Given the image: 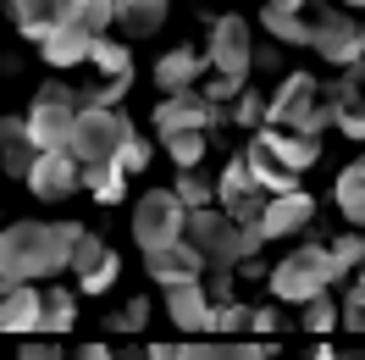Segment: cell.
Masks as SVG:
<instances>
[{
    "instance_id": "obj_29",
    "label": "cell",
    "mask_w": 365,
    "mask_h": 360,
    "mask_svg": "<svg viewBox=\"0 0 365 360\" xmlns=\"http://www.w3.org/2000/svg\"><path fill=\"white\" fill-rule=\"evenodd\" d=\"M260 28L272 34V39H282V45H310V17L304 11H260Z\"/></svg>"
},
{
    "instance_id": "obj_33",
    "label": "cell",
    "mask_w": 365,
    "mask_h": 360,
    "mask_svg": "<svg viewBox=\"0 0 365 360\" xmlns=\"http://www.w3.org/2000/svg\"><path fill=\"white\" fill-rule=\"evenodd\" d=\"M172 194H178L188 211H205V205H216V183L200 178V172H178V183H172Z\"/></svg>"
},
{
    "instance_id": "obj_14",
    "label": "cell",
    "mask_w": 365,
    "mask_h": 360,
    "mask_svg": "<svg viewBox=\"0 0 365 360\" xmlns=\"http://www.w3.org/2000/svg\"><path fill=\"white\" fill-rule=\"evenodd\" d=\"M23 183L39 194V200H72V194L83 189V161L72 156V150H45Z\"/></svg>"
},
{
    "instance_id": "obj_36",
    "label": "cell",
    "mask_w": 365,
    "mask_h": 360,
    "mask_svg": "<svg viewBox=\"0 0 365 360\" xmlns=\"http://www.w3.org/2000/svg\"><path fill=\"white\" fill-rule=\"evenodd\" d=\"M144 321H150V299H144V294H138V299H128V305L111 316V327H116V333H138Z\"/></svg>"
},
{
    "instance_id": "obj_40",
    "label": "cell",
    "mask_w": 365,
    "mask_h": 360,
    "mask_svg": "<svg viewBox=\"0 0 365 360\" xmlns=\"http://www.w3.org/2000/svg\"><path fill=\"white\" fill-rule=\"evenodd\" d=\"M343 6H349V11H354V6H365V0H343Z\"/></svg>"
},
{
    "instance_id": "obj_4",
    "label": "cell",
    "mask_w": 365,
    "mask_h": 360,
    "mask_svg": "<svg viewBox=\"0 0 365 360\" xmlns=\"http://www.w3.org/2000/svg\"><path fill=\"white\" fill-rule=\"evenodd\" d=\"M266 128L321 139L332 128V84H321L310 72H288L282 89L272 94V106H266Z\"/></svg>"
},
{
    "instance_id": "obj_11",
    "label": "cell",
    "mask_w": 365,
    "mask_h": 360,
    "mask_svg": "<svg viewBox=\"0 0 365 360\" xmlns=\"http://www.w3.org/2000/svg\"><path fill=\"white\" fill-rule=\"evenodd\" d=\"M216 205L227 211L238 227H260V216H266V205H272V194L255 183L250 161L232 156L227 166H222V183H216Z\"/></svg>"
},
{
    "instance_id": "obj_35",
    "label": "cell",
    "mask_w": 365,
    "mask_h": 360,
    "mask_svg": "<svg viewBox=\"0 0 365 360\" xmlns=\"http://www.w3.org/2000/svg\"><path fill=\"white\" fill-rule=\"evenodd\" d=\"M299 321H304L310 333H332V327H338V299H327V294H321V299H310Z\"/></svg>"
},
{
    "instance_id": "obj_21",
    "label": "cell",
    "mask_w": 365,
    "mask_h": 360,
    "mask_svg": "<svg viewBox=\"0 0 365 360\" xmlns=\"http://www.w3.org/2000/svg\"><path fill=\"white\" fill-rule=\"evenodd\" d=\"M200 72H210L200 50H166L155 61V84L166 94H182V89H200Z\"/></svg>"
},
{
    "instance_id": "obj_12",
    "label": "cell",
    "mask_w": 365,
    "mask_h": 360,
    "mask_svg": "<svg viewBox=\"0 0 365 360\" xmlns=\"http://www.w3.org/2000/svg\"><path fill=\"white\" fill-rule=\"evenodd\" d=\"M227 116L210 106L200 89H182V94H166L155 106V134L172 139V134H210V128H222Z\"/></svg>"
},
{
    "instance_id": "obj_8",
    "label": "cell",
    "mask_w": 365,
    "mask_h": 360,
    "mask_svg": "<svg viewBox=\"0 0 365 360\" xmlns=\"http://www.w3.org/2000/svg\"><path fill=\"white\" fill-rule=\"evenodd\" d=\"M182 233H188V205H182L172 189L138 194V205H133V239H138L144 255H150V249H166V244H182Z\"/></svg>"
},
{
    "instance_id": "obj_13",
    "label": "cell",
    "mask_w": 365,
    "mask_h": 360,
    "mask_svg": "<svg viewBox=\"0 0 365 360\" xmlns=\"http://www.w3.org/2000/svg\"><path fill=\"white\" fill-rule=\"evenodd\" d=\"M67 271H78V289H83V294H106V289L116 283V255L100 244L83 222H78V233H72V255H67Z\"/></svg>"
},
{
    "instance_id": "obj_31",
    "label": "cell",
    "mask_w": 365,
    "mask_h": 360,
    "mask_svg": "<svg viewBox=\"0 0 365 360\" xmlns=\"http://www.w3.org/2000/svg\"><path fill=\"white\" fill-rule=\"evenodd\" d=\"M266 106H272V100H266L260 89H250V84H244V94L227 106V122H232V128H250V134H255V128H266Z\"/></svg>"
},
{
    "instance_id": "obj_26",
    "label": "cell",
    "mask_w": 365,
    "mask_h": 360,
    "mask_svg": "<svg viewBox=\"0 0 365 360\" xmlns=\"http://www.w3.org/2000/svg\"><path fill=\"white\" fill-rule=\"evenodd\" d=\"M178 360H272V355L244 338H210V344H178Z\"/></svg>"
},
{
    "instance_id": "obj_15",
    "label": "cell",
    "mask_w": 365,
    "mask_h": 360,
    "mask_svg": "<svg viewBox=\"0 0 365 360\" xmlns=\"http://www.w3.org/2000/svg\"><path fill=\"white\" fill-rule=\"evenodd\" d=\"M144 271L155 277L160 289H182V283H205V255L188 244H166V249H150L144 255Z\"/></svg>"
},
{
    "instance_id": "obj_28",
    "label": "cell",
    "mask_w": 365,
    "mask_h": 360,
    "mask_svg": "<svg viewBox=\"0 0 365 360\" xmlns=\"http://www.w3.org/2000/svg\"><path fill=\"white\" fill-rule=\"evenodd\" d=\"M17 360H111V349H106V344H72V349H61V344H39V338H28Z\"/></svg>"
},
{
    "instance_id": "obj_38",
    "label": "cell",
    "mask_w": 365,
    "mask_h": 360,
    "mask_svg": "<svg viewBox=\"0 0 365 360\" xmlns=\"http://www.w3.org/2000/svg\"><path fill=\"white\" fill-rule=\"evenodd\" d=\"M0 294H17V283H11V271L0 266Z\"/></svg>"
},
{
    "instance_id": "obj_6",
    "label": "cell",
    "mask_w": 365,
    "mask_h": 360,
    "mask_svg": "<svg viewBox=\"0 0 365 360\" xmlns=\"http://www.w3.org/2000/svg\"><path fill=\"white\" fill-rule=\"evenodd\" d=\"M78 116H83V94L67 89L61 78H50V84H39L34 106H28V134L39 150H67Z\"/></svg>"
},
{
    "instance_id": "obj_37",
    "label": "cell",
    "mask_w": 365,
    "mask_h": 360,
    "mask_svg": "<svg viewBox=\"0 0 365 360\" xmlns=\"http://www.w3.org/2000/svg\"><path fill=\"white\" fill-rule=\"evenodd\" d=\"M272 11H304V0H266Z\"/></svg>"
},
{
    "instance_id": "obj_5",
    "label": "cell",
    "mask_w": 365,
    "mask_h": 360,
    "mask_svg": "<svg viewBox=\"0 0 365 360\" xmlns=\"http://www.w3.org/2000/svg\"><path fill=\"white\" fill-rule=\"evenodd\" d=\"M338 277L343 271H338V261H332V249L321 244V239H310L304 249H294V255L272 271V294L277 299H294V305H310V299H321Z\"/></svg>"
},
{
    "instance_id": "obj_22",
    "label": "cell",
    "mask_w": 365,
    "mask_h": 360,
    "mask_svg": "<svg viewBox=\"0 0 365 360\" xmlns=\"http://www.w3.org/2000/svg\"><path fill=\"white\" fill-rule=\"evenodd\" d=\"M89 50H94V39L78 23L56 28L50 39H39V56H45L50 67H89Z\"/></svg>"
},
{
    "instance_id": "obj_20",
    "label": "cell",
    "mask_w": 365,
    "mask_h": 360,
    "mask_svg": "<svg viewBox=\"0 0 365 360\" xmlns=\"http://www.w3.org/2000/svg\"><path fill=\"white\" fill-rule=\"evenodd\" d=\"M316 222V200L299 189V194H277L272 205H266V216H260V233L266 239H288V233H299V227Z\"/></svg>"
},
{
    "instance_id": "obj_7",
    "label": "cell",
    "mask_w": 365,
    "mask_h": 360,
    "mask_svg": "<svg viewBox=\"0 0 365 360\" xmlns=\"http://www.w3.org/2000/svg\"><path fill=\"white\" fill-rule=\"evenodd\" d=\"M316 56H327L332 67H354V61H365V23L354 17V11H343V6H316L310 11V45Z\"/></svg>"
},
{
    "instance_id": "obj_3",
    "label": "cell",
    "mask_w": 365,
    "mask_h": 360,
    "mask_svg": "<svg viewBox=\"0 0 365 360\" xmlns=\"http://www.w3.org/2000/svg\"><path fill=\"white\" fill-rule=\"evenodd\" d=\"M244 161H250L255 183L266 194H299L304 172L321 161V139H304V134H282V128H255L250 144H244Z\"/></svg>"
},
{
    "instance_id": "obj_9",
    "label": "cell",
    "mask_w": 365,
    "mask_h": 360,
    "mask_svg": "<svg viewBox=\"0 0 365 360\" xmlns=\"http://www.w3.org/2000/svg\"><path fill=\"white\" fill-rule=\"evenodd\" d=\"M205 67L216 78H232V84H250V67H255V39H250V23L244 17H216L205 34Z\"/></svg>"
},
{
    "instance_id": "obj_18",
    "label": "cell",
    "mask_w": 365,
    "mask_h": 360,
    "mask_svg": "<svg viewBox=\"0 0 365 360\" xmlns=\"http://www.w3.org/2000/svg\"><path fill=\"white\" fill-rule=\"evenodd\" d=\"M39 156H45V150H39L34 134H28V116H0V172L28 178Z\"/></svg>"
},
{
    "instance_id": "obj_17",
    "label": "cell",
    "mask_w": 365,
    "mask_h": 360,
    "mask_svg": "<svg viewBox=\"0 0 365 360\" xmlns=\"http://www.w3.org/2000/svg\"><path fill=\"white\" fill-rule=\"evenodd\" d=\"M332 122H338L349 139H365V61H354V67L332 84Z\"/></svg>"
},
{
    "instance_id": "obj_27",
    "label": "cell",
    "mask_w": 365,
    "mask_h": 360,
    "mask_svg": "<svg viewBox=\"0 0 365 360\" xmlns=\"http://www.w3.org/2000/svg\"><path fill=\"white\" fill-rule=\"evenodd\" d=\"M78 299L67 289H39V333H67Z\"/></svg>"
},
{
    "instance_id": "obj_32",
    "label": "cell",
    "mask_w": 365,
    "mask_h": 360,
    "mask_svg": "<svg viewBox=\"0 0 365 360\" xmlns=\"http://www.w3.org/2000/svg\"><path fill=\"white\" fill-rule=\"evenodd\" d=\"M160 144H166V156H172L178 172H200V161H205V134H172V139H160Z\"/></svg>"
},
{
    "instance_id": "obj_39",
    "label": "cell",
    "mask_w": 365,
    "mask_h": 360,
    "mask_svg": "<svg viewBox=\"0 0 365 360\" xmlns=\"http://www.w3.org/2000/svg\"><path fill=\"white\" fill-rule=\"evenodd\" d=\"M316 360H338V355H332V349H321V355H316Z\"/></svg>"
},
{
    "instance_id": "obj_1",
    "label": "cell",
    "mask_w": 365,
    "mask_h": 360,
    "mask_svg": "<svg viewBox=\"0 0 365 360\" xmlns=\"http://www.w3.org/2000/svg\"><path fill=\"white\" fill-rule=\"evenodd\" d=\"M133 122L122 111H100V106H83V116H78V128H72V156L83 161V189H89L100 205H122V183H128V172H122V156H128V144H133Z\"/></svg>"
},
{
    "instance_id": "obj_19",
    "label": "cell",
    "mask_w": 365,
    "mask_h": 360,
    "mask_svg": "<svg viewBox=\"0 0 365 360\" xmlns=\"http://www.w3.org/2000/svg\"><path fill=\"white\" fill-rule=\"evenodd\" d=\"M160 305L182 333H210V294L205 283H182V289H160Z\"/></svg>"
},
{
    "instance_id": "obj_2",
    "label": "cell",
    "mask_w": 365,
    "mask_h": 360,
    "mask_svg": "<svg viewBox=\"0 0 365 360\" xmlns=\"http://www.w3.org/2000/svg\"><path fill=\"white\" fill-rule=\"evenodd\" d=\"M72 233H78V222H11L0 233V266L11 271L17 289L45 283L50 271H67Z\"/></svg>"
},
{
    "instance_id": "obj_10",
    "label": "cell",
    "mask_w": 365,
    "mask_h": 360,
    "mask_svg": "<svg viewBox=\"0 0 365 360\" xmlns=\"http://www.w3.org/2000/svg\"><path fill=\"white\" fill-rule=\"evenodd\" d=\"M89 67H94V84L83 89V106L116 111V106H122V94H128V84H133V50L116 45V39H94Z\"/></svg>"
},
{
    "instance_id": "obj_16",
    "label": "cell",
    "mask_w": 365,
    "mask_h": 360,
    "mask_svg": "<svg viewBox=\"0 0 365 360\" xmlns=\"http://www.w3.org/2000/svg\"><path fill=\"white\" fill-rule=\"evenodd\" d=\"M72 17H78V0H11V23H17V34L23 39H50L56 28H67Z\"/></svg>"
},
{
    "instance_id": "obj_24",
    "label": "cell",
    "mask_w": 365,
    "mask_h": 360,
    "mask_svg": "<svg viewBox=\"0 0 365 360\" xmlns=\"http://www.w3.org/2000/svg\"><path fill=\"white\" fill-rule=\"evenodd\" d=\"M0 333L39 338V283H28L17 294H0Z\"/></svg>"
},
{
    "instance_id": "obj_25",
    "label": "cell",
    "mask_w": 365,
    "mask_h": 360,
    "mask_svg": "<svg viewBox=\"0 0 365 360\" xmlns=\"http://www.w3.org/2000/svg\"><path fill=\"white\" fill-rule=\"evenodd\" d=\"M166 11H172L166 0H116V28L128 39H150V34H160Z\"/></svg>"
},
{
    "instance_id": "obj_30",
    "label": "cell",
    "mask_w": 365,
    "mask_h": 360,
    "mask_svg": "<svg viewBox=\"0 0 365 360\" xmlns=\"http://www.w3.org/2000/svg\"><path fill=\"white\" fill-rule=\"evenodd\" d=\"M72 23L83 28L89 39H106L116 28V0H78V17H72Z\"/></svg>"
},
{
    "instance_id": "obj_23",
    "label": "cell",
    "mask_w": 365,
    "mask_h": 360,
    "mask_svg": "<svg viewBox=\"0 0 365 360\" xmlns=\"http://www.w3.org/2000/svg\"><path fill=\"white\" fill-rule=\"evenodd\" d=\"M332 200H338V211L349 216V227H354V233H365V156H354V161L338 172Z\"/></svg>"
},
{
    "instance_id": "obj_34",
    "label": "cell",
    "mask_w": 365,
    "mask_h": 360,
    "mask_svg": "<svg viewBox=\"0 0 365 360\" xmlns=\"http://www.w3.org/2000/svg\"><path fill=\"white\" fill-rule=\"evenodd\" d=\"M338 327H349V333H365V277L354 271V283L343 289L338 299Z\"/></svg>"
}]
</instances>
